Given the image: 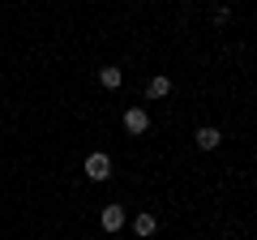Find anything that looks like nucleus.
<instances>
[{
	"label": "nucleus",
	"instance_id": "7ed1b4c3",
	"mask_svg": "<svg viewBox=\"0 0 257 240\" xmlns=\"http://www.w3.org/2000/svg\"><path fill=\"white\" fill-rule=\"evenodd\" d=\"M124 129H128V133H146V129H150L146 107H128V111H124Z\"/></svg>",
	"mask_w": 257,
	"mask_h": 240
},
{
	"label": "nucleus",
	"instance_id": "423d86ee",
	"mask_svg": "<svg viewBox=\"0 0 257 240\" xmlns=\"http://www.w3.org/2000/svg\"><path fill=\"white\" fill-rule=\"evenodd\" d=\"M146 94H150V99H167V94H172V82H167L163 73H159V77H150V86H146Z\"/></svg>",
	"mask_w": 257,
	"mask_h": 240
},
{
	"label": "nucleus",
	"instance_id": "0eeeda50",
	"mask_svg": "<svg viewBox=\"0 0 257 240\" xmlns=\"http://www.w3.org/2000/svg\"><path fill=\"white\" fill-rule=\"evenodd\" d=\"M99 82H103V86H107V90H116V86H120V82H124V73H120V69H116V65H103V69H99Z\"/></svg>",
	"mask_w": 257,
	"mask_h": 240
},
{
	"label": "nucleus",
	"instance_id": "f03ea898",
	"mask_svg": "<svg viewBox=\"0 0 257 240\" xmlns=\"http://www.w3.org/2000/svg\"><path fill=\"white\" fill-rule=\"evenodd\" d=\"M193 142H197V150H219V142H223V133L214 129V125H202V129L193 133Z\"/></svg>",
	"mask_w": 257,
	"mask_h": 240
},
{
	"label": "nucleus",
	"instance_id": "39448f33",
	"mask_svg": "<svg viewBox=\"0 0 257 240\" xmlns=\"http://www.w3.org/2000/svg\"><path fill=\"white\" fill-rule=\"evenodd\" d=\"M133 231H138L142 240H146V236H155V231H159V219H155V214H146V210H142L138 219H133Z\"/></svg>",
	"mask_w": 257,
	"mask_h": 240
},
{
	"label": "nucleus",
	"instance_id": "20e7f679",
	"mask_svg": "<svg viewBox=\"0 0 257 240\" xmlns=\"http://www.w3.org/2000/svg\"><path fill=\"white\" fill-rule=\"evenodd\" d=\"M103 227H107V231L124 227V206H103Z\"/></svg>",
	"mask_w": 257,
	"mask_h": 240
},
{
	"label": "nucleus",
	"instance_id": "f257e3e1",
	"mask_svg": "<svg viewBox=\"0 0 257 240\" xmlns=\"http://www.w3.org/2000/svg\"><path fill=\"white\" fill-rule=\"evenodd\" d=\"M86 176H90V180H107L111 176V159L103 155V150H94V155L86 159Z\"/></svg>",
	"mask_w": 257,
	"mask_h": 240
}]
</instances>
